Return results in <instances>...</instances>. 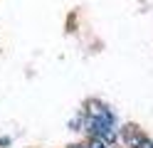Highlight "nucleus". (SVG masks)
<instances>
[{
  "instance_id": "nucleus-1",
  "label": "nucleus",
  "mask_w": 153,
  "mask_h": 148,
  "mask_svg": "<svg viewBox=\"0 0 153 148\" xmlns=\"http://www.w3.org/2000/svg\"><path fill=\"white\" fill-rule=\"evenodd\" d=\"M89 131L94 133V138H97V141H104V143L114 141V138H116V131H114V114L106 111L104 116H91Z\"/></svg>"
},
{
  "instance_id": "nucleus-2",
  "label": "nucleus",
  "mask_w": 153,
  "mask_h": 148,
  "mask_svg": "<svg viewBox=\"0 0 153 148\" xmlns=\"http://www.w3.org/2000/svg\"><path fill=\"white\" fill-rule=\"evenodd\" d=\"M136 148H153V143L148 141V138H146V136H143V138H141V141H138V146H136Z\"/></svg>"
},
{
  "instance_id": "nucleus-3",
  "label": "nucleus",
  "mask_w": 153,
  "mask_h": 148,
  "mask_svg": "<svg viewBox=\"0 0 153 148\" xmlns=\"http://www.w3.org/2000/svg\"><path fill=\"white\" fill-rule=\"evenodd\" d=\"M87 148H106V143H104V141H97V138H94V141H91Z\"/></svg>"
},
{
  "instance_id": "nucleus-4",
  "label": "nucleus",
  "mask_w": 153,
  "mask_h": 148,
  "mask_svg": "<svg viewBox=\"0 0 153 148\" xmlns=\"http://www.w3.org/2000/svg\"><path fill=\"white\" fill-rule=\"evenodd\" d=\"M72 148H82V146H72Z\"/></svg>"
}]
</instances>
